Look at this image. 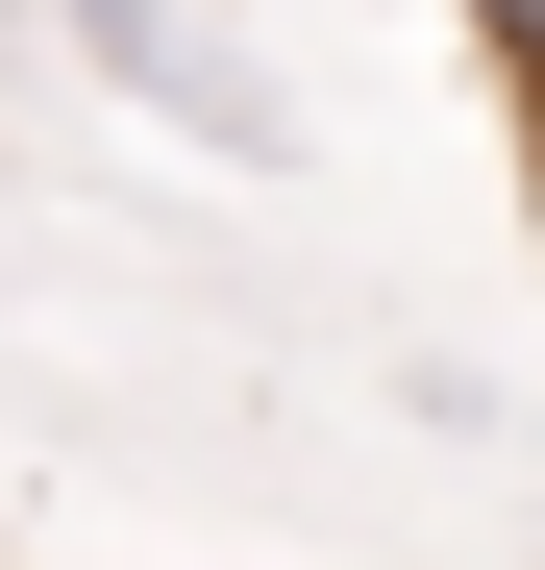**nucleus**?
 <instances>
[{
	"label": "nucleus",
	"mask_w": 545,
	"mask_h": 570,
	"mask_svg": "<svg viewBox=\"0 0 545 570\" xmlns=\"http://www.w3.org/2000/svg\"><path fill=\"white\" fill-rule=\"evenodd\" d=\"M50 26H75V50H100V75H125V100H149V125H199L224 174H298V100H272V75H248L224 26H174V0H50Z\"/></svg>",
	"instance_id": "nucleus-1"
},
{
	"label": "nucleus",
	"mask_w": 545,
	"mask_h": 570,
	"mask_svg": "<svg viewBox=\"0 0 545 570\" xmlns=\"http://www.w3.org/2000/svg\"><path fill=\"white\" fill-rule=\"evenodd\" d=\"M472 26H496V75H545V0H472Z\"/></svg>",
	"instance_id": "nucleus-2"
}]
</instances>
